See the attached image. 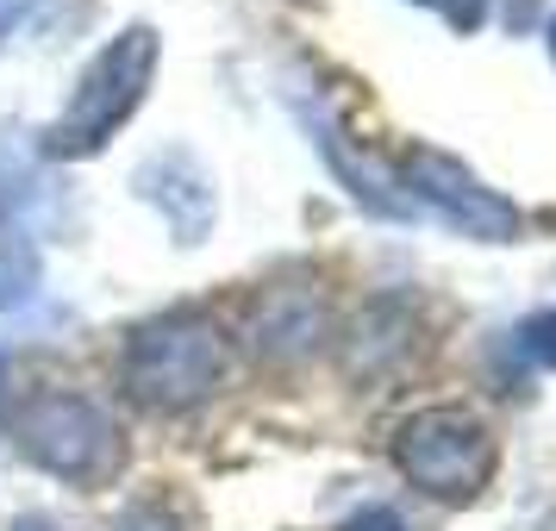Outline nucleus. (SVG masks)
Returning <instances> with one entry per match:
<instances>
[{
  "instance_id": "obj_4",
  "label": "nucleus",
  "mask_w": 556,
  "mask_h": 531,
  "mask_svg": "<svg viewBox=\"0 0 556 531\" xmlns=\"http://www.w3.org/2000/svg\"><path fill=\"white\" fill-rule=\"evenodd\" d=\"M394 469L431 501H476L494 476V438L463 406H419L394 426Z\"/></svg>"
},
{
  "instance_id": "obj_15",
  "label": "nucleus",
  "mask_w": 556,
  "mask_h": 531,
  "mask_svg": "<svg viewBox=\"0 0 556 531\" xmlns=\"http://www.w3.org/2000/svg\"><path fill=\"white\" fill-rule=\"evenodd\" d=\"M0 413H7V363H0Z\"/></svg>"
},
{
  "instance_id": "obj_12",
  "label": "nucleus",
  "mask_w": 556,
  "mask_h": 531,
  "mask_svg": "<svg viewBox=\"0 0 556 531\" xmlns=\"http://www.w3.org/2000/svg\"><path fill=\"white\" fill-rule=\"evenodd\" d=\"M444 13H451L463 31H476V26H481V0H444Z\"/></svg>"
},
{
  "instance_id": "obj_8",
  "label": "nucleus",
  "mask_w": 556,
  "mask_h": 531,
  "mask_svg": "<svg viewBox=\"0 0 556 531\" xmlns=\"http://www.w3.org/2000/svg\"><path fill=\"white\" fill-rule=\"evenodd\" d=\"M319 331H326V313L313 301H301V313H256V344H269V351H306V344H319Z\"/></svg>"
},
{
  "instance_id": "obj_3",
  "label": "nucleus",
  "mask_w": 556,
  "mask_h": 531,
  "mask_svg": "<svg viewBox=\"0 0 556 531\" xmlns=\"http://www.w3.org/2000/svg\"><path fill=\"white\" fill-rule=\"evenodd\" d=\"M151 76H156V31L151 26H126L113 45L94 51V63L81 69L70 106H63L56 126L45 131L51 156H94L106 138L138 113Z\"/></svg>"
},
{
  "instance_id": "obj_7",
  "label": "nucleus",
  "mask_w": 556,
  "mask_h": 531,
  "mask_svg": "<svg viewBox=\"0 0 556 531\" xmlns=\"http://www.w3.org/2000/svg\"><path fill=\"white\" fill-rule=\"evenodd\" d=\"M31 288H38V244H31V231L0 206V313L31 301Z\"/></svg>"
},
{
  "instance_id": "obj_11",
  "label": "nucleus",
  "mask_w": 556,
  "mask_h": 531,
  "mask_svg": "<svg viewBox=\"0 0 556 531\" xmlns=\"http://www.w3.org/2000/svg\"><path fill=\"white\" fill-rule=\"evenodd\" d=\"M344 531H406V526H401V513H388V506H369V513H356Z\"/></svg>"
},
{
  "instance_id": "obj_17",
  "label": "nucleus",
  "mask_w": 556,
  "mask_h": 531,
  "mask_svg": "<svg viewBox=\"0 0 556 531\" xmlns=\"http://www.w3.org/2000/svg\"><path fill=\"white\" fill-rule=\"evenodd\" d=\"M419 7H444V0H419Z\"/></svg>"
},
{
  "instance_id": "obj_5",
  "label": "nucleus",
  "mask_w": 556,
  "mask_h": 531,
  "mask_svg": "<svg viewBox=\"0 0 556 531\" xmlns=\"http://www.w3.org/2000/svg\"><path fill=\"white\" fill-rule=\"evenodd\" d=\"M401 181H406L413 201L431 206L438 219H451L463 238H481V244H506V238H519V206L501 201L494 188H481V176H469L456 156L419 144V151H406Z\"/></svg>"
},
{
  "instance_id": "obj_16",
  "label": "nucleus",
  "mask_w": 556,
  "mask_h": 531,
  "mask_svg": "<svg viewBox=\"0 0 556 531\" xmlns=\"http://www.w3.org/2000/svg\"><path fill=\"white\" fill-rule=\"evenodd\" d=\"M551 56H556V26H551Z\"/></svg>"
},
{
  "instance_id": "obj_14",
  "label": "nucleus",
  "mask_w": 556,
  "mask_h": 531,
  "mask_svg": "<svg viewBox=\"0 0 556 531\" xmlns=\"http://www.w3.org/2000/svg\"><path fill=\"white\" fill-rule=\"evenodd\" d=\"M13 531H51V526H45V519H20Z\"/></svg>"
},
{
  "instance_id": "obj_10",
  "label": "nucleus",
  "mask_w": 556,
  "mask_h": 531,
  "mask_svg": "<svg viewBox=\"0 0 556 531\" xmlns=\"http://www.w3.org/2000/svg\"><path fill=\"white\" fill-rule=\"evenodd\" d=\"M113 531H181V519L169 513V506L144 501V506H126V513H119V526H113Z\"/></svg>"
},
{
  "instance_id": "obj_6",
  "label": "nucleus",
  "mask_w": 556,
  "mask_h": 531,
  "mask_svg": "<svg viewBox=\"0 0 556 531\" xmlns=\"http://www.w3.org/2000/svg\"><path fill=\"white\" fill-rule=\"evenodd\" d=\"M144 176H163V188H151V181H138V188H144L156 206H169L181 244H194V238H201V226L213 219V188H206V176L194 169V156L176 151V156H163V163H151Z\"/></svg>"
},
{
  "instance_id": "obj_9",
  "label": "nucleus",
  "mask_w": 556,
  "mask_h": 531,
  "mask_svg": "<svg viewBox=\"0 0 556 531\" xmlns=\"http://www.w3.org/2000/svg\"><path fill=\"white\" fill-rule=\"evenodd\" d=\"M519 338V356H531V363H544V369H556V306H544V313H531L526 326L513 331Z\"/></svg>"
},
{
  "instance_id": "obj_2",
  "label": "nucleus",
  "mask_w": 556,
  "mask_h": 531,
  "mask_svg": "<svg viewBox=\"0 0 556 531\" xmlns=\"http://www.w3.org/2000/svg\"><path fill=\"white\" fill-rule=\"evenodd\" d=\"M13 431H20V451L70 488H106L126 463V431L113 426V413L88 394H70V388L31 394Z\"/></svg>"
},
{
  "instance_id": "obj_1",
  "label": "nucleus",
  "mask_w": 556,
  "mask_h": 531,
  "mask_svg": "<svg viewBox=\"0 0 556 531\" xmlns=\"http://www.w3.org/2000/svg\"><path fill=\"white\" fill-rule=\"evenodd\" d=\"M119 376H126L131 401L151 406V413H188V406L213 401L231 381V338L219 319H206L194 306L144 319L126 338L119 356Z\"/></svg>"
},
{
  "instance_id": "obj_13",
  "label": "nucleus",
  "mask_w": 556,
  "mask_h": 531,
  "mask_svg": "<svg viewBox=\"0 0 556 531\" xmlns=\"http://www.w3.org/2000/svg\"><path fill=\"white\" fill-rule=\"evenodd\" d=\"M20 7H26V0H0V38L13 31V20H20Z\"/></svg>"
}]
</instances>
